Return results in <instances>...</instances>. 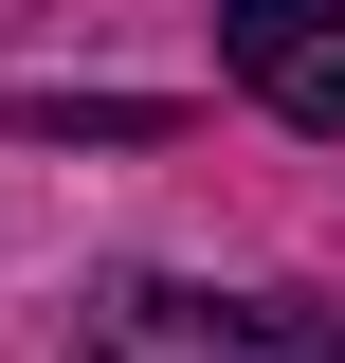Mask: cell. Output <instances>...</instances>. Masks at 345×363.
<instances>
[{"label": "cell", "instance_id": "cell-1", "mask_svg": "<svg viewBox=\"0 0 345 363\" xmlns=\"http://www.w3.org/2000/svg\"><path fill=\"white\" fill-rule=\"evenodd\" d=\"M73 363H345V327L273 309V291H164V272H128V291L73 327Z\"/></svg>", "mask_w": 345, "mask_h": 363}, {"label": "cell", "instance_id": "cell-3", "mask_svg": "<svg viewBox=\"0 0 345 363\" xmlns=\"http://www.w3.org/2000/svg\"><path fill=\"white\" fill-rule=\"evenodd\" d=\"M0 128H37V145H146L164 109H146V91H18Z\"/></svg>", "mask_w": 345, "mask_h": 363}, {"label": "cell", "instance_id": "cell-2", "mask_svg": "<svg viewBox=\"0 0 345 363\" xmlns=\"http://www.w3.org/2000/svg\"><path fill=\"white\" fill-rule=\"evenodd\" d=\"M218 55H236V91H273L309 145H345V0H218Z\"/></svg>", "mask_w": 345, "mask_h": 363}]
</instances>
